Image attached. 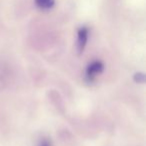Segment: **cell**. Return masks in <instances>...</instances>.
Here are the masks:
<instances>
[{
  "label": "cell",
  "mask_w": 146,
  "mask_h": 146,
  "mask_svg": "<svg viewBox=\"0 0 146 146\" xmlns=\"http://www.w3.org/2000/svg\"><path fill=\"white\" fill-rule=\"evenodd\" d=\"M104 70V65L101 61H93L88 65L87 69H86V76L89 80H92L102 71Z\"/></svg>",
  "instance_id": "cell-1"
},
{
  "label": "cell",
  "mask_w": 146,
  "mask_h": 146,
  "mask_svg": "<svg viewBox=\"0 0 146 146\" xmlns=\"http://www.w3.org/2000/svg\"><path fill=\"white\" fill-rule=\"evenodd\" d=\"M88 40V29L86 27H81L78 30L77 34V51L78 54H81L85 49Z\"/></svg>",
  "instance_id": "cell-2"
},
{
  "label": "cell",
  "mask_w": 146,
  "mask_h": 146,
  "mask_svg": "<svg viewBox=\"0 0 146 146\" xmlns=\"http://www.w3.org/2000/svg\"><path fill=\"white\" fill-rule=\"evenodd\" d=\"M54 0H35V4L43 10H47L54 6Z\"/></svg>",
  "instance_id": "cell-3"
},
{
  "label": "cell",
  "mask_w": 146,
  "mask_h": 146,
  "mask_svg": "<svg viewBox=\"0 0 146 146\" xmlns=\"http://www.w3.org/2000/svg\"><path fill=\"white\" fill-rule=\"evenodd\" d=\"M134 80L138 83H143L144 80H145V75L143 73H136L134 75Z\"/></svg>",
  "instance_id": "cell-4"
},
{
  "label": "cell",
  "mask_w": 146,
  "mask_h": 146,
  "mask_svg": "<svg viewBox=\"0 0 146 146\" xmlns=\"http://www.w3.org/2000/svg\"><path fill=\"white\" fill-rule=\"evenodd\" d=\"M38 146H51V143L49 140H46V139H43L40 141V143H39Z\"/></svg>",
  "instance_id": "cell-5"
}]
</instances>
